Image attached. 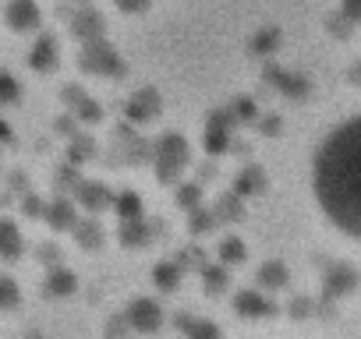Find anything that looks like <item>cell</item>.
Returning a JSON list of instances; mask_svg holds the SVG:
<instances>
[{"label":"cell","mask_w":361,"mask_h":339,"mask_svg":"<svg viewBox=\"0 0 361 339\" xmlns=\"http://www.w3.org/2000/svg\"><path fill=\"white\" fill-rule=\"evenodd\" d=\"M308 188L319 216L361 244V113L326 131L308 166Z\"/></svg>","instance_id":"cell-1"},{"label":"cell","mask_w":361,"mask_h":339,"mask_svg":"<svg viewBox=\"0 0 361 339\" xmlns=\"http://www.w3.org/2000/svg\"><path fill=\"white\" fill-rule=\"evenodd\" d=\"M4 22H8L11 32H36L43 25V11H39L36 0H8Z\"/></svg>","instance_id":"cell-2"},{"label":"cell","mask_w":361,"mask_h":339,"mask_svg":"<svg viewBox=\"0 0 361 339\" xmlns=\"http://www.w3.org/2000/svg\"><path fill=\"white\" fill-rule=\"evenodd\" d=\"M159 307L152 304V300H135L131 304V325L138 328V332H152L156 325H159Z\"/></svg>","instance_id":"cell-3"},{"label":"cell","mask_w":361,"mask_h":339,"mask_svg":"<svg viewBox=\"0 0 361 339\" xmlns=\"http://www.w3.org/2000/svg\"><path fill=\"white\" fill-rule=\"evenodd\" d=\"M22 255V234L11 219H0V258H18Z\"/></svg>","instance_id":"cell-4"},{"label":"cell","mask_w":361,"mask_h":339,"mask_svg":"<svg viewBox=\"0 0 361 339\" xmlns=\"http://www.w3.org/2000/svg\"><path fill=\"white\" fill-rule=\"evenodd\" d=\"M29 64H32L36 71H54V64H57V43H54L50 36H43V39L32 46Z\"/></svg>","instance_id":"cell-5"},{"label":"cell","mask_w":361,"mask_h":339,"mask_svg":"<svg viewBox=\"0 0 361 339\" xmlns=\"http://www.w3.org/2000/svg\"><path fill=\"white\" fill-rule=\"evenodd\" d=\"M234 304H238V314H241V318H262V314L269 311L266 300H262L259 293H241Z\"/></svg>","instance_id":"cell-6"},{"label":"cell","mask_w":361,"mask_h":339,"mask_svg":"<svg viewBox=\"0 0 361 339\" xmlns=\"http://www.w3.org/2000/svg\"><path fill=\"white\" fill-rule=\"evenodd\" d=\"M47 290H50V293H71V290H75V276H71L68 269H57V272H50Z\"/></svg>","instance_id":"cell-7"},{"label":"cell","mask_w":361,"mask_h":339,"mask_svg":"<svg viewBox=\"0 0 361 339\" xmlns=\"http://www.w3.org/2000/svg\"><path fill=\"white\" fill-rule=\"evenodd\" d=\"M8 307H18V286L0 276V311H8Z\"/></svg>","instance_id":"cell-8"},{"label":"cell","mask_w":361,"mask_h":339,"mask_svg":"<svg viewBox=\"0 0 361 339\" xmlns=\"http://www.w3.org/2000/svg\"><path fill=\"white\" fill-rule=\"evenodd\" d=\"M15 99H18V82L8 71H0V103H15Z\"/></svg>","instance_id":"cell-9"},{"label":"cell","mask_w":361,"mask_h":339,"mask_svg":"<svg viewBox=\"0 0 361 339\" xmlns=\"http://www.w3.org/2000/svg\"><path fill=\"white\" fill-rule=\"evenodd\" d=\"M50 219H54L50 226H57V230H64V226H71V209H68L64 202H57V205L50 209Z\"/></svg>","instance_id":"cell-10"},{"label":"cell","mask_w":361,"mask_h":339,"mask_svg":"<svg viewBox=\"0 0 361 339\" xmlns=\"http://www.w3.org/2000/svg\"><path fill=\"white\" fill-rule=\"evenodd\" d=\"M283 276H287V272H283V269H276V265L262 269V283H266V286H280V283H283Z\"/></svg>","instance_id":"cell-11"},{"label":"cell","mask_w":361,"mask_h":339,"mask_svg":"<svg viewBox=\"0 0 361 339\" xmlns=\"http://www.w3.org/2000/svg\"><path fill=\"white\" fill-rule=\"evenodd\" d=\"M117 8H121L124 15H135V11H145V8H149V0H117Z\"/></svg>","instance_id":"cell-12"},{"label":"cell","mask_w":361,"mask_h":339,"mask_svg":"<svg viewBox=\"0 0 361 339\" xmlns=\"http://www.w3.org/2000/svg\"><path fill=\"white\" fill-rule=\"evenodd\" d=\"M121 212H124V216H131V219H135V216H138V212H142V205H138V202H135V198H131V195H128V198H121Z\"/></svg>","instance_id":"cell-13"},{"label":"cell","mask_w":361,"mask_h":339,"mask_svg":"<svg viewBox=\"0 0 361 339\" xmlns=\"http://www.w3.org/2000/svg\"><path fill=\"white\" fill-rule=\"evenodd\" d=\"M227 258H231V262L241 258V244H238V241H227Z\"/></svg>","instance_id":"cell-14"},{"label":"cell","mask_w":361,"mask_h":339,"mask_svg":"<svg viewBox=\"0 0 361 339\" xmlns=\"http://www.w3.org/2000/svg\"><path fill=\"white\" fill-rule=\"evenodd\" d=\"M0 141H11V127L4 120H0Z\"/></svg>","instance_id":"cell-15"}]
</instances>
